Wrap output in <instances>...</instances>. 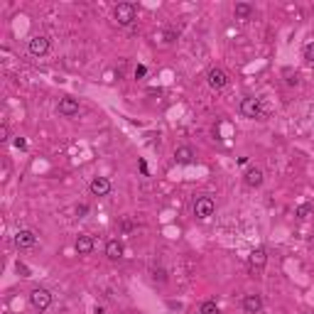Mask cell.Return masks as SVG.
Instances as JSON below:
<instances>
[{
	"label": "cell",
	"instance_id": "1",
	"mask_svg": "<svg viewBox=\"0 0 314 314\" xmlns=\"http://www.w3.org/2000/svg\"><path fill=\"white\" fill-rule=\"evenodd\" d=\"M113 17H115L118 25L128 27V25H133V20L138 17V8H135L133 3H118L115 10H113Z\"/></svg>",
	"mask_w": 314,
	"mask_h": 314
},
{
	"label": "cell",
	"instance_id": "2",
	"mask_svg": "<svg viewBox=\"0 0 314 314\" xmlns=\"http://www.w3.org/2000/svg\"><path fill=\"white\" fill-rule=\"evenodd\" d=\"M30 304H32L37 312H45L47 307L52 304V295H49V290H45V287H34V290L30 292Z\"/></svg>",
	"mask_w": 314,
	"mask_h": 314
},
{
	"label": "cell",
	"instance_id": "3",
	"mask_svg": "<svg viewBox=\"0 0 314 314\" xmlns=\"http://www.w3.org/2000/svg\"><path fill=\"white\" fill-rule=\"evenodd\" d=\"M213 209H216V204H213L211 197H199L194 202V216L202 219V221H206L209 216H213Z\"/></svg>",
	"mask_w": 314,
	"mask_h": 314
},
{
	"label": "cell",
	"instance_id": "4",
	"mask_svg": "<svg viewBox=\"0 0 314 314\" xmlns=\"http://www.w3.org/2000/svg\"><path fill=\"white\" fill-rule=\"evenodd\" d=\"M206 81H209V86H211L213 91H221V89H226V86H228V74H226L224 69L213 67V69H209Z\"/></svg>",
	"mask_w": 314,
	"mask_h": 314
},
{
	"label": "cell",
	"instance_id": "5",
	"mask_svg": "<svg viewBox=\"0 0 314 314\" xmlns=\"http://www.w3.org/2000/svg\"><path fill=\"white\" fill-rule=\"evenodd\" d=\"M241 113L246 115V118H263V106H260V99H253V96H248L241 101Z\"/></svg>",
	"mask_w": 314,
	"mask_h": 314
},
{
	"label": "cell",
	"instance_id": "6",
	"mask_svg": "<svg viewBox=\"0 0 314 314\" xmlns=\"http://www.w3.org/2000/svg\"><path fill=\"white\" fill-rule=\"evenodd\" d=\"M27 49H30L32 56H45L49 52V40H47L45 34H34L32 40L27 42Z\"/></svg>",
	"mask_w": 314,
	"mask_h": 314
},
{
	"label": "cell",
	"instance_id": "7",
	"mask_svg": "<svg viewBox=\"0 0 314 314\" xmlns=\"http://www.w3.org/2000/svg\"><path fill=\"white\" fill-rule=\"evenodd\" d=\"M34 243H37V235H34V231H30V228H23V231H17V235H15V246L17 248H32Z\"/></svg>",
	"mask_w": 314,
	"mask_h": 314
},
{
	"label": "cell",
	"instance_id": "8",
	"mask_svg": "<svg viewBox=\"0 0 314 314\" xmlns=\"http://www.w3.org/2000/svg\"><path fill=\"white\" fill-rule=\"evenodd\" d=\"M91 194H93V197H106V194H108V191H111V182L106 180V177H96V180L91 182Z\"/></svg>",
	"mask_w": 314,
	"mask_h": 314
},
{
	"label": "cell",
	"instance_id": "9",
	"mask_svg": "<svg viewBox=\"0 0 314 314\" xmlns=\"http://www.w3.org/2000/svg\"><path fill=\"white\" fill-rule=\"evenodd\" d=\"M243 309L248 314H258L263 309V300H260V295H246L243 297Z\"/></svg>",
	"mask_w": 314,
	"mask_h": 314
},
{
	"label": "cell",
	"instance_id": "10",
	"mask_svg": "<svg viewBox=\"0 0 314 314\" xmlns=\"http://www.w3.org/2000/svg\"><path fill=\"white\" fill-rule=\"evenodd\" d=\"M59 113H62V115H67V118L76 115L78 113V101L76 99H62V101H59Z\"/></svg>",
	"mask_w": 314,
	"mask_h": 314
},
{
	"label": "cell",
	"instance_id": "11",
	"mask_svg": "<svg viewBox=\"0 0 314 314\" xmlns=\"http://www.w3.org/2000/svg\"><path fill=\"white\" fill-rule=\"evenodd\" d=\"M243 180H246L248 187H253V189H256V187H260V184H263V169H260V167H250L246 174H243Z\"/></svg>",
	"mask_w": 314,
	"mask_h": 314
},
{
	"label": "cell",
	"instance_id": "12",
	"mask_svg": "<svg viewBox=\"0 0 314 314\" xmlns=\"http://www.w3.org/2000/svg\"><path fill=\"white\" fill-rule=\"evenodd\" d=\"M106 256H108L111 260H121L123 258V243H121L118 238L108 241V243H106Z\"/></svg>",
	"mask_w": 314,
	"mask_h": 314
},
{
	"label": "cell",
	"instance_id": "13",
	"mask_svg": "<svg viewBox=\"0 0 314 314\" xmlns=\"http://www.w3.org/2000/svg\"><path fill=\"white\" fill-rule=\"evenodd\" d=\"M265 263H268V253H265V248H256V250L250 253V268L260 270V268H265Z\"/></svg>",
	"mask_w": 314,
	"mask_h": 314
},
{
	"label": "cell",
	"instance_id": "14",
	"mask_svg": "<svg viewBox=\"0 0 314 314\" xmlns=\"http://www.w3.org/2000/svg\"><path fill=\"white\" fill-rule=\"evenodd\" d=\"M174 160L180 162V165H191V160H194V150L189 145H182L174 150Z\"/></svg>",
	"mask_w": 314,
	"mask_h": 314
},
{
	"label": "cell",
	"instance_id": "15",
	"mask_svg": "<svg viewBox=\"0 0 314 314\" xmlns=\"http://www.w3.org/2000/svg\"><path fill=\"white\" fill-rule=\"evenodd\" d=\"M74 248H76L78 256H89L91 250H93V238H91V235H78Z\"/></svg>",
	"mask_w": 314,
	"mask_h": 314
},
{
	"label": "cell",
	"instance_id": "16",
	"mask_svg": "<svg viewBox=\"0 0 314 314\" xmlns=\"http://www.w3.org/2000/svg\"><path fill=\"white\" fill-rule=\"evenodd\" d=\"M253 15V5H248V3H235V17L238 20H248Z\"/></svg>",
	"mask_w": 314,
	"mask_h": 314
},
{
	"label": "cell",
	"instance_id": "17",
	"mask_svg": "<svg viewBox=\"0 0 314 314\" xmlns=\"http://www.w3.org/2000/svg\"><path fill=\"white\" fill-rule=\"evenodd\" d=\"M199 314H219V304L209 300V302H204V304H202V309H199Z\"/></svg>",
	"mask_w": 314,
	"mask_h": 314
},
{
	"label": "cell",
	"instance_id": "18",
	"mask_svg": "<svg viewBox=\"0 0 314 314\" xmlns=\"http://www.w3.org/2000/svg\"><path fill=\"white\" fill-rule=\"evenodd\" d=\"M312 206H309V204H302V206H300V209H297V216H300V219H309V216H312Z\"/></svg>",
	"mask_w": 314,
	"mask_h": 314
},
{
	"label": "cell",
	"instance_id": "19",
	"mask_svg": "<svg viewBox=\"0 0 314 314\" xmlns=\"http://www.w3.org/2000/svg\"><path fill=\"white\" fill-rule=\"evenodd\" d=\"M304 59H307V62H314V42H309V45L304 47Z\"/></svg>",
	"mask_w": 314,
	"mask_h": 314
},
{
	"label": "cell",
	"instance_id": "20",
	"mask_svg": "<svg viewBox=\"0 0 314 314\" xmlns=\"http://www.w3.org/2000/svg\"><path fill=\"white\" fill-rule=\"evenodd\" d=\"M8 135H10V130H8V125L3 123L0 125V140H8Z\"/></svg>",
	"mask_w": 314,
	"mask_h": 314
},
{
	"label": "cell",
	"instance_id": "21",
	"mask_svg": "<svg viewBox=\"0 0 314 314\" xmlns=\"http://www.w3.org/2000/svg\"><path fill=\"white\" fill-rule=\"evenodd\" d=\"M145 74H147V69H145V67H138V69H135V76H138V78L145 76Z\"/></svg>",
	"mask_w": 314,
	"mask_h": 314
},
{
	"label": "cell",
	"instance_id": "22",
	"mask_svg": "<svg viewBox=\"0 0 314 314\" xmlns=\"http://www.w3.org/2000/svg\"><path fill=\"white\" fill-rule=\"evenodd\" d=\"M86 211H89V206H86V204H81V206H76V213H78V216H84Z\"/></svg>",
	"mask_w": 314,
	"mask_h": 314
},
{
	"label": "cell",
	"instance_id": "23",
	"mask_svg": "<svg viewBox=\"0 0 314 314\" xmlns=\"http://www.w3.org/2000/svg\"><path fill=\"white\" fill-rule=\"evenodd\" d=\"M15 145H17V147H20V150H25V147H27V143H25V140H23V138H17V140H15Z\"/></svg>",
	"mask_w": 314,
	"mask_h": 314
},
{
	"label": "cell",
	"instance_id": "24",
	"mask_svg": "<svg viewBox=\"0 0 314 314\" xmlns=\"http://www.w3.org/2000/svg\"><path fill=\"white\" fill-rule=\"evenodd\" d=\"M165 42H174V32H165Z\"/></svg>",
	"mask_w": 314,
	"mask_h": 314
}]
</instances>
